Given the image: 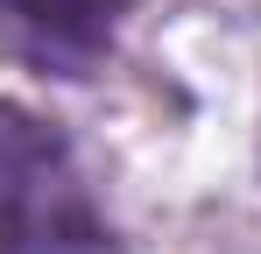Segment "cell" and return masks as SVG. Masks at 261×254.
I'll use <instances>...</instances> for the list:
<instances>
[{"mask_svg": "<svg viewBox=\"0 0 261 254\" xmlns=\"http://www.w3.org/2000/svg\"><path fill=\"white\" fill-rule=\"evenodd\" d=\"M0 254H127L71 134L0 99Z\"/></svg>", "mask_w": 261, "mask_h": 254, "instance_id": "6da1fadb", "label": "cell"}, {"mask_svg": "<svg viewBox=\"0 0 261 254\" xmlns=\"http://www.w3.org/2000/svg\"><path fill=\"white\" fill-rule=\"evenodd\" d=\"M134 0H0V42L49 78H92Z\"/></svg>", "mask_w": 261, "mask_h": 254, "instance_id": "7a4b0ae2", "label": "cell"}]
</instances>
